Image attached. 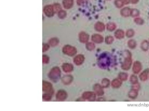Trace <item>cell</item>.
I'll return each instance as SVG.
<instances>
[{
	"instance_id": "cell-6",
	"label": "cell",
	"mask_w": 149,
	"mask_h": 111,
	"mask_svg": "<svg viewBox=\"0 0 149 111\" xmlns=\"http://www.w3.org/2000/svg\"><path fill=\"white\" fill-rule=\"evenodd\" d=\"M82 98L84 99H87L89 101H94L96 98V95L95 93H94L91 92H87L83 94Z\"/></svg>"
},
{
	"instance_id": "cell-5",
	"label": "cell",
	"mask_w": 149,
	"mask_h": 111,
	"mask_svg": "<svg viewBox=\"0 0 149 111\" xmlns=\"http://www.w3.org/2000/svg\"><path fill=\"white\" fill-rule=\"evenodd\" d=\"M142 69V65L140 62L136 61L134 62L132 67V71L135 74H139Z\"/></svg>"
},
{
	"instance_id": "cell-4",
	"label": "cell",
	"mask_w": 149,
	"mask_h": 111,
	"mask_svg": "<svg viewBox=\"0 0 149 111\" xmlns=\"http://www.w3.org/2000/svg\"><path fill=\"white\" fill-rule=\"evenodd\" d=\"M63 52L64 53H65V54L72 56H74L76 53L77 51L74 47L67 45L64 46V47L63 48Z\"/></svg>"
},
{
	"instance_id": "cell-9",
	"label": "cell",
	"mask_w": 149,
	"mask_h": 111,
	"mask_svg": "<svg viewBox=\"0 0 149 111\" xmlns=\"http://www.w3.org/2000/svg\"><path fill=\"white\" fill-rule=\"evenodd\" d=\"M149 75V69H147L143 71L139 75L140 80L144 82L147 80Z\"/></svg>"
},
{
	"instance_id": "cell-35",
	"label": "cell",
	"mask_w": 149,
	"mask_h": 111,
	"mask_svg": "<svg viewBox=\"0 0 149 111\" xmlns=\"http://www.w3.org/2000/svg\"><path fill=\"white\" fill-rule=\"evenodd\" d=\"M50 43V44L52 46H56L58 43V40H57L56 39H53L51 40Z\"/></svg>"
},
{
	"instance_id": "cell-42",
	"label": "cell",
	"mask_w": 149,
	"mask_h": 111,
	"mask_svg": "<svg viewBox=\"0 0 149 111\" xmlns=\"http://www.w3.org/2000/svg\"><path fill=\"white\" fill-rule=\"evenodd\" d=\"M84 2V0H78V3L79 4H81Z\"/></svg>"
},
{
	"instance_id": "cell-39",
	"label": "cell",
	"mask_w": 149,
	"mask_h": 111,
	"mask_svg": "<svg viewBox=\"0 0 149 111\" xmlns=\"http://www.w3.org/2000/svg\"><path fill=\"white\" fill-rule=\"evenodd\" d=\"M43 62L44 63H47L49 62V58L46 56H43Z\"/></svg>"
},
{
	"instance_id": "cell-30",
	"label": "cell",
	"mask_w": 149,
	"mask_h": 111,
	"mask_svg": "<svg viewBox=\"0 0 149 111\" xmlns=\"http://www.w3.org/2000/svg\"><path fill=\"white\" fill-rule=\"evenodd\" d=\"M139 11L136 9H132L131 10V16L132 17H137L139 16Z\"/></svg>"
},
{
	"instance_id": "cell-31",
	"label": "cell",
	"mask_w": 149,
	"mask_h": 111,
	"mask_svg": "<svg viewBox=\"0 0 149 111\" xmlns=\"http://www.w3.org/2000/svg\"><path fill=\"white\" fill-rule=\"evenodd\" d=\"M135 34V32L133 29H129L126 32V36L128 38H131L133 37Z\"/></svg>"
},
{
	"instance_id": "cell-21",
	"label": "cell",
	"mask_w": 149,
	"mask_h": 111,
	"mask_svg": "<svg viewBox=\"0 0 149 111\" xmlns=\"http://www.w3.org/2000/svg\"><path fill=\"white\" fill-rule=\"evenodd\" d=\"M115 37L118 39H122L124 36V32L121 29H118L115 31Z\"/></svg>"
},
{
	"instance_id": "cell-36",
	"label": "cell",
	"mask_w": 149,
	"mask_h": 111,
	"mask_svg": "<svg viewBox=\"0 0 149 111\" xmlns=\"http://www.w3.org/2000/svg\"><path fill=\"white\" fill-rule=\"evenodd\" d=\"M132 88L134 89L137 90V91H139L140 89V85L138 83L135 84H133L132 86Z\"/></svg>"
},
{
	"instance_id": "cell-18",
	"label": "cell",
	"mask_w": 149,
	"mask_h": 111,
	"mask_svg": "<svg viewBox=\"0 0 149 111\" xmlns=\"http://www.w3.org/2000/svg\"><path fill=\"white\" fill-rule=\"evenodd\" d=\"M131 9L128 7L125 8L121 11V16L124 17H128L131 16Z\"/></svg>"
},
{
	"instance_id": "cell-27",
	"label": "cell",
	"mask_w": 149,
	"mask_h": 111,
	"mask_svg": "<svg viewBox=\"0 0 149 111\" xmlns=\"http://www.w3.org/2000/svg\"><path fill=\"white\" fill-rule=\"evenodd\" d=\"M119 79L121 81H126L128 78V75L127 73H121L119 74Z\"/></svg>"
},
{
	"instance_id": "cell-23",
	"label": "cell",
	"mask_w": 149,
	"mask_h": 111,
	"mask_svg": "<svg viewBox=\"0 0 149 111\" xmlns=\"http://www.w3.org/2000/svg\"><path fill=\"white\" fill-rule=\"evenodd\" d=\"M63 5L66 9H70L73 5V0H64Z\"/></svg>"
},
{
	"instance_id": "cell-16",
	"label": "cell",
	"mask_w": 149,
	"mask_h": 111,
	"mask_svg": "<svg viewBox=\"0 0 149 111\" xmlns=\"http://www.w3.org/2000/svg\"><path fill=\"white\" fill-rule=\"evenodd\" d=\"M79 37H80V40L81 42L83 43L87 42L89 39L88 35L84 32H82L80 33Z\"/></svg>"
},
{
	"instance_id": "cell-7",
	"label": "cell",
	"mask_w": 149,
	"mask_h": 111,
	"mask_svg": "<svg viewBox=\"0 0 149 111\" xmlns=\"http://www.w3.org/2000/svg\"><path fill=\"white\" fill-rule=\"evenodd\" d=\"M43 91L47 94L50 95L53 94V87L52 85L50 83L44 81L43 82Z\"/></svg>"
},
{
	"instance_id": "cell-32",
	"label": "cell",
	"mask_w": 149,
	"mask_h": 111,
	"mask_svg": "<svg viewBox=\"0 0 149 111\" xmlns=\"http://www.w3.org/2000/svg\"><path fill=\"white\" fill-rule=\"evenodd\" d=\"M134 22L136 24L139 25H143L144 23V21L142 19L140 18H136L135 19Z\"/></svg>"
},
{
	"instance_id": "cell-10",
	"label": "cell",
	"mask_w": 149,
	"mask_h": 111,
	"mask_svg": "<svg viewBox=\"0 0 149 111\" xmlns=\"http://www.w3.org/2000/svg\"><path fill=\"white\" fill-rule=\"evenodd\" d=\"M93 89L95 92V93L98 96H102L104 94V91L103 90L102 86L99 84H96L93 87Z\"/></svg>"
},
{
	"instance_id": "cell-34",
	"label": "cell",
	"mask_w": 149,
	"mask_h": 111,
	"mask_svg": "<svg viewBox=\"0 0 149 111\" xmlns=\"http://www.w3.org/2000/svg\"><path fill=\"white\" fill-rule=\"evenodd\" d=\"M114 41V38L112 36H108L106 37L105 39L106 43H107L108 44H110L113 42Z\"/></svg>"
},
{
	"instance_id": "cell-40",
	"label": "cell",
	"mask_w": 149,
	"mask_h": 111,
	"mask_svg": "<svg viewBox=\"0 0 149 111\" xmlns=\"http://www.w3.org/2000/svg\"><path fill=\"white\" fill-rule=\"evenodd\" d=\"M48 48H49V46L48 45H47L46 44H45L43 46V52L46 51Z\"/></svg>"
},
{
	"instance_id": "cell-12",
	"label": "cell",
	"mask_w": 149,
	"mask_h": 111,
	"mask_svg": "<svg viewBox=\"0 0 149 111\" xmlns=\"http://www.w3.org/2000/svg\"><path fill=\"white\" fill-rule=\"evenodd\" d=\"M62 68L65 73H70L72 71L73 69V66L71 64L65 63L62 66Z\"/></svg>"
},
{
	"instance_id": "cell-8",
	"label": "cell",
	"mask_w": 149,
	"mask_h": 111,
	"mask_svg": "<svg viewBox=\"0 0 149 111\" xmlns=\"http://www.w3.org/2000/svg\"><path fill=\"white\" fill-rule=\"evenodd\" d=\"M67 97V94L65 91L63 90L59 91L56 95L57 99L58 101H63Z\"/></svg>"
},
{
	"instance_id": "cell-22",
	"label": "cell",
	"mask_w": 149,
	"mask_h": 111,
	"mask_svg": "<svg viewBox=\"0 0 149 111\" xmlns=\"http://www.w3.org/2000/svg\"><path fill=\"white\" fill-rule=\"evenodd\" d=\"M95 28L96 30L99 32L103 31L105 29V26L102 22H98L95 25Z\"/></svg>"
},
{
	"instance_id": "cell-25",
	"label": "cell",
	"mask_w": 149,
	"mask_h": 111,
	"mask_svg": "<svg viewBox=\"0 0 149 111\" xmlns=\"http://www.w3.org/2000/svg\"><path fill=\"white\" fill-rule=\"evenodd\" d=\"M130 80L132 85L138 83V79L135 74L131 75L130 78Z\"/></svg>"
},
{
	"instance_id": "cell-28",
	"label": "cell",
	"mask_w": 149,
	"mask_h": 111,
	"mask_svg": "<svg viewBox=\"0 0 149 111\" xmlns=\"http://www.w3.org/2000/svg\"><path fill=\"white\" fill-rule=\"evenodd\" d=\"M107 29L109 31H112L114 30L116 28V25L115 23L112 22H109L107 24Z\"/></svg>"
},
{
	"instance_id": "cell-24",
	"label": "cell",
	"mask_w": 149,
	"mask_h": 111,
	"mask_svg": "<svg viewBox=\"0 0 149 111\" xmlns=\"http://www.w3.org/2000/svg\"><path fill=\"white\" fill-rule=\"evenodd\" d=\"M141 48L144 51H147L149 48V43L147 40H144L141 43Z\"/></svg>"
},
{
	"instance_id": "cell-13",
	"label": "cell",
	"mask_w": 149,
	"mask_h": 111,
	"mask_svg": "<svg viewBox=\"0 0 149 111\" xmlns=\"http://www.w3.org/2000/svg\"><path fill=\"white\" fill-rule=\"evenodd\" d=\"M84 61V57L82 55L76 56L74 59L73 62L76 65H80L82 64Z\"/></svg>"
},
{
	"instance_id": "cell-19",
	"label": "cell",
	"mask_w": 149,
	"mask_h": 111,
	"mask_svg": "<svg viewBox=\"0 0 149 111\" xmlns=\"http://www.w3.org/2000/svg\"><path fill=\"white\" fill-rule=\"evenodd\" d=\"M72 77L71 75H66L62 78V82L65 85L71 83L72 80Z\"/></svg>"
},
{
	"instance_id": "cell-41",
	"label": "cell",
	"mask_w": 149,
	"mask_h": 111,
	"mask_svg": "<svg viewBox=\"0 0 149 111\" xmlns=\"http://www.w3.org/2000/svg\"><path fill=\"white\" fill-rule=\"evenodd\" d=\"M130 1L131 3L133 4H136L139 1V0H130Z\"/></svg>"
},
{
	"instance_id": "cell-33",
	"label": "cell",
	"mask_w": 149,
	"mask_h": 111,
	"mask_svg": "<svg viewBox=\"0 0 149 111\" xmlns=\"http://www.w3.org/2000/svg\"><path fill=\"white\" fill-rule=\"evenodd\" d=\"M86 47L88 50L91 51V50H93L94 49V48L95 47V46L93 43L90 42V43H87L86 45Z\"/></svg>"
},
{
	"instance_id": "cell-11",
	"label": "cell",
	"mask_w": 149,
	"mask_h": 111,
	"mask_svg": "<svg viewBox=\"0 0 149 111\" xmlns=\"http://www.w3.org/2000/svg\"><path fill=\"white\" fill-rule=\"evenodd\" d=\"M130 0H115V5L118 8H120L125 4L129 3Z\"/></svg>"
},
{
	"instance_id": "cell-3",
	"label": "cell",
	"mask_w": 149,
	"mask_h": 111,
	"mask_svg": "<svg viewBox=\"0 0 149 111\" xmlns=\"http://www.w3.org/2000/svg\"><path fill=\"white\" fill-rule=\"evenodd\" d=\"M60 75V69L58 67L53 68L50 72L49 77L50 79L54 82H56L58 80Z\"/></svg>"
},
{
	"instance_id": "cell-15",
	"label": "cell",
	"mask_w": 149,
	"mask_h": 111,
	"mask_svg": "<svg viewBox=\"0 0 149 111\" xmlns=\"http://www.w3.org/2000/svg\"><path fill=\"white\" fill-rule=\"evenodd\" d=\"M122 81L119 79H115L113 80L111 83V86L113 88H117L121 86Z\"/></svg>"
},
{
	"instance_id": "cell-2",
	"label": "cell",
	"mask_w": 149,
	"mask_h": 111,
	"mask_svg": "<svg viewBox=\"0 0 149 111\" xmlns=\"http://www.w3.org/2000/svg\"><path fill=\"white\" fill-rule=\"evenodd\" d=\"M132 64V56L130 52L126 51L123 62L122 63L121 68L124 70H128L131 68Z\"/></svg>"
},
{
	"instance_id": "cell-29",
	"label": "cell",
	"mask_w": 149,
	"mask_h": 111,
	"mask_svg": "<svg viewBox=\"0 0 149 111\" xmlns=\"http://www.w3.org/2000/svg\"><path fill=\"white\" fill-rule=\"evenodd\" d=\"M102 83V86L103 87L106 88V87H109V86L110 81L108 79L105 78V79H103Z\"/></svg>"
},
{
	"instance_id": "cell-38",
	"label": "cell",
	"mask_w": 149,
	"mask_h": 111,
	"mask_svg": "<svg viewBox=\"0 0 149 111\" xmlns=\"http://www.w3.org/2000/svg\"><path fill=\"white\" fill-rule=\"evenodd\" d=\"M43 99L46 100H50L51 98V96H50V94H45L43 96Z\"/></svg>"
},
{
	"instance_id": "cell-20",
	"label": "cell",
	"mask_w": 149,
	"mask_h": 111,
	"mask_svg": "<svg viewBox=\"0 0 149 111\" xmlns=\"http://www.w3.org/2000/svg\"><path fill=\"white\" fill-rule=\"evenodd\" d=\"M44 12L46 15V16H53V10L52 7L47 6L45 7V9L44 10Z\"/></svg>"
},
{
	"instance_id": "cell-14",
	"label": "cell",
	"mask_w": 149,
	"mask_h": 111,
	"mask_svg": "<svg viewBox=\"0 0 149 111\" xmlns=\"http://www.w3.org/2000/svg\"><path fill=\"white\" fill-rule=\"evenodd\" d=\"M92 40L94 42L97 43H102L103 41V36L99 34H94L92 37Z\"/></svg>"
},
{
	"instance_id": "cell-17",
	"label": "cell",
	"mask_w": 149,
	"mask_h": 111,
	"mask_svg": "<svg viewBox=\"0 0 149 111\" xmlns=\"http://www.w3.org/2000/svg\"><path fill=\"white\" fill-rule=\"evenodd\" d=\"M138 91H137V90L134 89L132 88L128 94L129 98L133 99H136L138 94Z\"/></svg>"
},
{
	"instance_id": "cell-37",
	"label": "cell",
	"mask_w": 149,
	"mask_h": 111,
	"mask_svg": "<svg viewBox=\"0 0 149 111\" xmlns=\"http://www.w3.org/2000/svg\"><path fill=\"white\" fill-rule=\"evenodd\" d=\"M59 16L61 18H64L66 16V13L64 11H60L59 14Z\"/></svg>"
},
{
	"instance_id": "cell-1",
	"label": "cell",
	"mask_w": 149,
	"mask_h": 111,
	"mask_svg": "<svg viewBox=\"0 0 149 111\" xmlns=\"http://www.w3.org/2000/svg\"><path fill=\"white\" fill-rule=\"evenodd\" d=\"M113 60L110 54H103L98 60V65L101 68L107 69L111 65Z\"/></svg>"
},
{
	"instance_id": "cell-26",
	"label": "cell",
	"mask_w": 149,
	"mask_h": 111,
	"mask_svg": "<svg viewBox=\"0 0 149 111\" xmlns=\"http://www.w3.org/2000/svg\"><path fill=\"white\" fill-rule=\"evenodd\" d=\"M128 45L129 47L131 49H134L137 46V42L134 40H131L128 41Z\"/></svg>"
}]
</instances>
